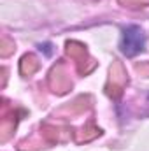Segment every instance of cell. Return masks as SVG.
I'll list each match as a JSON object with an SVG mask.
<instances>
[{
    "label": "cell",
    "instance_id": "obj_1",
    "mask_svg": "<svg viewBox=\"0 0 149 151\" xmlns=\"http://www.w3.org/2000/svg\"><path fill=\"white\" fill-rule=\"evenodd\" d=\"M146 46V35L144 32L132 25V27H126L125 32H123V40H121V51L126 55V56H133L137 55L139 51H142Z\"/></svg>",
    "mask_w": 149,
    "mask_h": 151
}]
</instances>
